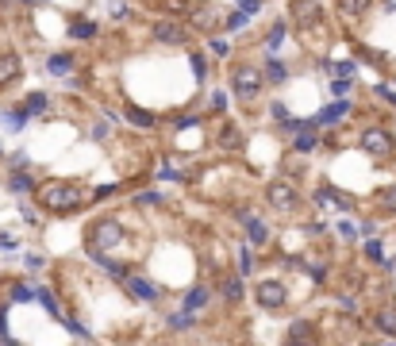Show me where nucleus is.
Wrapping results in <instances>:
<instances>
[{
  "mask_svg": "<svg viewBox=\"0 0 396 346\" xmlns=\"http://www.w3.org/2000/svg\"><path fill=\"white\" fill-rule=\"evenodd\" d=\"M39 204L50 208V212H74V208L85 204V189L74 181H47L39 185Z\"/></svg>",
  "mask_w": 396,
  "mask_h": 346,
  "instance_id": "f257e3e1",
  "label": "nucleus"
},
{
  "mask_svg": "<svg viewBox=\"0 0 396 346\" xmlns=\"http://www.w3.org/2000/svg\"><path fill=\"white\" fill-rule=\"evenodd\" d=\"M119 242H124V227H119V220H97L89 227V247L92 250H116Z\"/></svg>",
  "mask_w": 396,
  "mask_h": 346,
  "instance_id": "f03ea898",
  "label": "nucleus"
},
{
  "mask_svg": "<svg viewBox=\"0 0 396 346\" xmlns=\"http://www.w3.org/2000/svg\"><path fill=\"white\" fill-rule=\"evenodd\" d=\"M231 85H235V97H239L242 104H250V100L262 92V74H258L254 66H239L235 77H231Z\"/></svg>",
  "mask_w": 396,
  "mask_h": 346,
  "instance_id": "7ed1b4c3",
  "label": "nucleus"
},
{
  "mask_svg": "<svg viewBox=\"0 0 396 346\" xmlns=\"http://www.w3.org/2000/svg\"><path fill=\"white\" fill-rule=\"evenodd\" d=\"M265 200H270V208H277V212H292V208H297V185L273 181L270 189H265Z\"/></svg>",
  "mask_w": 396,
  "mask_h": 346,
  "instance_id": "20e7f679",
  "label": "nucleus"
},
{
  "mask_svg": "<svg viewBox=\"0 0 396 346\" xmlns=\"http://www.w3.org/2000/svg\"><path fill=\"white\" fill-rule=\"evenodd\" d=\"M285 300H289V293H285L281 281H262V285H258V304H262L265 312H281Z\"/></svg>",
  "mask_w": 396,
  "mask_h": 346,
  "instance_id": "39448f33",
  "label": "nucleus"
},
{
  "mask_svg": "<svg viewBox=\"0 0 396 346\" xmlns=\"http://www.w3.org/2000/svg\"><path fill=\"white\" fill-rule=\"evenodd\" d=\"M154 39L165 47H185L189 42V27H181L177 19H158L154 24Z\"/></svg>",
  "mask_w": 396,
  "mask_h": 346,
  "instance_id": "423d86ee",
  "label": "nucleus"
},
{
  "mask_svg": "<svg viewBox=\"0 0 396 346\" xmlns=\"http://www.w3.org/2000/svg\"><path fill=\"white\" fill-rule=\"evenodd\" d=\"M362 150L373 154V158H388L393 154V135L381 131V127H370V131L362 135Z\"/></svg>",
  "mask_w": 396,
  "mask_h": 346,
  "instance_id": "0eeeda50",
  "label": "nucleus"
},
{
  "mask_svg": "<svg viewBox=\"0 0 396 346\" xmlns=\"http://www.w3.org/2000/svg\"><path fill=\"white\" fill-rule=\"evenodd\" d=\"M24 77V62H19L16 50H4L0 54V85H16Z\"/></svg>",
  "mask_w": 396,
  "mask_h": 346,
  "instance_id": "6e6552de",
  "label": "nucleus"
},
{
  "mask_svg": "<svg viewBox=\"0 0 396 346\" xmlns=\"http://www.w3.org/2000/svg\"><path fill=\"white\" fill-rule=\"evenodd\" d=\"M239 220H242V227H247V235H250L254 247H265V242H270V227H265L254 212H239Z\"/></svg>",
  "mask_w": 396,
  "mask_h": 346,
  "instance_id": "1a4fd4ad",
  "label": "nucleus"
},
{
  "mask_svg": "<svg viewBox=\"0 0 396 346\" xmlns=\"http://www.w3.org/2000/svg\"><path fill=\"white\" fill-rule=\"evenodd\" d=\"M124 288L131 293L135 300H147V304H150V300H158V288L150 285L147 277H135V273H127V277H124Z\"/></svg>",
  "mask_w": 396,
  "mask_h": 346,
  "instance_id": "9d476101",
  "label": "nucleus"
},
{
  "mask_svg": "<svg viewBox=\"0 0 396 346\" xmlns=\"http://www.w3.org/2000/svg\"><path fill=\"white\" fill-rule=\"evenodd\" d=\"M347 112H350V100H335V104H327L320 115H315L312 124H315V127H331V124H338Z\"/></svg>",
  "mask_w": 396,
  "mask_h": 346,
  "instance_id": "9b49d317",
  "label": "nucleus"
},
{
  "mask_svg": "<svg viewBox=\"0 0 396 346\" xmlns=\"http://www.w3.org/2000/svg\"><path fill=\"white\" fill-rule=\"evenodd\" d=\"M292 16H297L300 24H315V19H320V4H315V0H292Z\"/></svg>",
  "mask_w": 396,
  "mask_h": 346,
  "instance_id": "f8f14e48",
  "label": "nucleus"
},
{
  "mask_svg": "<svg viewBox=\"0 0 396 346\" xmlns=\"http://www.w3.org/2000/svg\"><path fill=\"white\" fill-rule=\"evenodd\" d=\"M315 200H320L323 208H338V212H347L350 208V197H343V192H335V189H320Z\"/></svg>",
  "mask_w": 396,
  "mask_h": 346,
  "instance_id": "ddd939ff",
  "label": "nucleus"
},
{
  "mask_svg": "<svg viewBox=\"0 0 396 346\" xmlns=\"http://www.w3.org/2000/svg\"><path fill=\"white\" fill-rule=\"evenodd\" d=\"M292 147H297V154H312V150L320 147V135H315V124H312V127H304V131H297V142H292Z\"/></svg>",
  "mask_w": 396,
  "mask_h": 346,
  "instance_id": "4468645a",
  "label": "nucleus"
},
{
  "mask_svg": "<svg viewBox=\"0 0 396 346\" xmlns=\"http://www.w3.org/2000/svg\"><path fill=\"white\" fill-rule=\"evenodd\" d=\"M97 19H77V24H69V39H97Z\"/></svg>",
  "mask_w": 396,
  "mask_h": 346,
  "instance_id": "2eb2a0df",
  "label": "nucleus"
},
{
  "mask_svg": "<svg viewBox=\"0 0 396 346\" xmlns=\"http://www.w3.org/2000/svg\"><path fill=\"white\" fill-rule=\"evenodd\" d=\"M47 69H50L54 77H66L69 69H74V58H69V54H54V58L47 62Z\"/></svg>",
  "mask_w": 396,
  "mask_h": 346,
  "instance_id": "dca6fc26",
  "label": "nucleus"
},
{
  "mask_svg": "<svg viewBox=\"0 0 396 346\" xmlns=\"http://www.w3.org/2000/svg\"><path fill=\"white\" fill-rule=\"evenodd\" d=\"M220 147H223V150H239V147H242V135H239V127H231V124L223 127V131H220Z\"/></svg>",
  "mask_w": 396,
  "mask_h": 346,
  "instance_id": "f3484780",
  "label": "nucleus"
},
{
  "mask_svg": "<svg viewBox=\"0 0 396 346\" xmlns=\"http://www.w3.org/2000/svg\"><path fill=\"white\" fill-rule=\"evenodd\" d=\"M373 323H377V327L385 331L388 338H396V308H385V312H377V320H373Z\"/></svg>",
  "mask_w": 396,
  "mask_h": 346,
  "instance_id": "a211bd4d",
  "label": "nucleus"
},
{
  "mask_svg": "<svg viewBox=\"0 0 396 346\" xmlns=\"http://www.w3.org/2000/svg\"><path fill=\"white\" fill-rule=\"evenodd\" d=\"M312 335H315V331H312V323H308V320H297L289 327V343H308Z\"/></svg>",
  "mask_w": 396,
  "mask_h": 346,
  "instance_id": "6ab92c4d",
  "label": "nucleus"
},
{
  "mask_svg": "<svg viewBox=\"0 0 396 346\" xmlns=\"http://www.w3.org/2000/svg\"><path fill=\"white\" fill-rule=\"evenodd\" d=\"M127 124H135V127H142V131H147V127H154V115L150 112H142V108H127Z\"/></svg>",
  "mask_w": 396,
  "mask_h": 346,
  "instance_id": "aec40b11",
  "label": "nucleus"
},
{
  "mask_svg": "<svg viewBox=\"0 0 396 346\" xmlns=\"http://www.w3.org/2000/svg\"><path fill=\"white\" fill-rule=\"evenodd\" d=\"M335 4H338V12H343V16H362L373 0H335Z\"/></svg>",
  "mask_w": 396,
  "mask_h": 346,
  "instance_id": "412c9836",
  "label": "nucleus"
},
{
  "mask_svg": "<svg viewBox=\"0 0 396 346\" xmlns=\"http://www.w3.org/2000/svg\"><path fill=\"white\" fill-rule=\"evenodd\" d=\"M281 42H285V24H273V31L265 35V54H277Z\"/></svg>",
  "mask_w": 396,
  "mask_h": 346,
  "instance_id": "4be33fe9",
  "label": "nucleus"
},
{
  "mask_svg": "<svg viewBox=\"0 0 396 346\" xmlns=\"http://www.w3.org/2000/svg\"><path fill=\"white\" fill-rule=\"evenodd\" d=\"M265 77H270V81H285V77H289V69H285V66H281V62H277V54H270V62H265Z\"/></svg>",
  "mask_w": 396,
  "mask_h": 346,
  "instance_id": "5701e85b",
  "label": "nucleus"
},
{
  "mask_svg": "<svg viewBox=\"0 0 396 346\" xmlns=\"http://www.w3.org/2000/svg\"><path fill=\"white\" fill-rule=\"evenodd\" d=\"M208 300H212V297H208V288H192L189 297H185V308H189V312H200Z\"/></svg>",
  "mask_w": 396,
  "mask_h": 346,
  "instance_id": "b1692460",
  "label": "nucleus"
},
{
  "mask_svg": "<svg viewBox=\"0 0 396 346\" xmlns=\"http://www.w3.org/2000/svg\"><path fill=\"white\" fill-rule=\"evenodd\" d=\"M24 112H27V115H39V112H47V92H31V97L24 100Z\"/></svg>",
  "mask_w": 396,
  "mask_h": 346,
  "instance_id": "393cba45",
  "label": "nucleus"
},
{
  "mask_svg": "<svg viewBox=\"0 0 396 346\" xmlns=\"http://www.w3.org/2000/svg\"><path fill=\"white\" fill-rule=\"evenodd\" d=\"M192 323H197V312H189V308H181V312H177L174 320H170V327H174V331H189Z\"/></svg>",
  "mask_w": 396,
  "mask_h": 346,
  "instance_id": "a878e982",
  "label": "nucleus"
},
{
  "mask_svg": "<svg viewBox=\"0 0 396 346\" xmlns=\"http://www.w3.org/2000/svg\"><path fill=\"white\" fill-rule=\"evenodd\" d=\"M35 297H39V304L47 308L50 315H62L58 312V300H54V293H50V288H35Z\"/></svg>",
  "mask_w": 396,
  "mask_h": 346,
  "instance_id": "bb28decb",
  "label": "nucleus"
},
{
  "mask_svg": "<svg viewBox=\"0 0 396 346\" xmlns=\"http://www.w3.org/2000/svg\"><path fill=\"white\" fill-rule=\"evenodd\" d=\"M192 24H197L200 31H208V27L215 24V12L212 8H197V12H192Z\"/></svg>",
  "mask_w": 396,
  "mask_h": 346,
  "instance_id": "cd10ccee",
  "label": "nucleus"
},
{
  "mask_svg": "<svg viewBox=\"0 0 396 346\" xmlns=\"http://www.w3.org/2000/svg\"><path fill=\"white\" fill-rule=\"evenodd\" d=\"M12 192H31L35 189V181H31V177H27V173H12Z\"/></svg>",
  "mask_w": 396,
  "mask_h": 346,
  "instance_id": "c85d7f7f",
  "label": "nucleus"
},
{
  "mask_svg": "<svg viewBox=\"0 0 396 346\" xmlns=\"http://www.w3.org/2000/svg\"><path fill=\"white\" fill-rule=\"evenodd\" d=\"M247 19H250V12H231V16H227V31H239V27H247Z\"/></svg>",
  "mask_w": 396,
  "mask_h": 346,
  "instance_id": "c756f323",
  "label": "nucleus"
},
{
  "mask_svg": "<svg viewBox=\"0 0 396 346\" xmlns=\"http://www.w3.org/2000/svg\"><path fill=\"white\" fill-rule=\"evenodd\" d=\"M223 293H227V300H239V297H242V281H239V277L223 281Z\"/></svg>",
  "mask_w": 396,
  "mask_h": 346,
  "instance_id": "7c9ffc66",
  "label": "nucleus"
},
{
  "mask_svg": "<svg viewBox=\"0 0 396 346\" xmlns=\"http://www.w3.org/2000/svg\"><path fill=\"white\" fill-rule=\"evenodd\" d=\"M254 270V254H250V247L239 250V273H250Z\"/></svg>",
  "mask_w": 396,
  "mask_h": 346,
  "instance_id": "2f4dec72",
  "label": "nucleus"
},
{
  "mask_svg": "<svg viewBox=\"0 0 396 346\" xmlns=\"http://www.w3.org/2000/svg\"><path fill=\"white\" fill-rule=\"evenodd\" d=\"M12 300H19V304H24V300H35V288L31 285H16L12 288Z\"/></svg>",
  "mask_w": 396,
  "mask_h": 346,
  "instance_id": "473e14b6",
  "label": "nucleus"
},
{
  "mask_svg": "<svg viewBox=\"0 0 396 346\" xmlns=\"http://www.w3.org/2000/svg\"><path fill=\"white\" fill-rule=\"evenodd\" d=\"M365 258H373V262H381V265H385V254H381V242H377V239H370V242H365Z\"/></svg>",
  "mask_w": 396,
  "mask_h": 346,
  "instance_id": "72a5a7b5",
  "label": "nucleus"
},
{
  "mask_svg": "<svg viewBox=\"0 0 396 346\" xmlns=\"http://www.w3.org/2000/svg\"><path fill=\"white\" fill-rule=\"evenodd\" d=\"M208 104H212L215 112H227V92H220V89H215L212 97H208Z\"/></svg>",
  "mask_w": 396,
  "mask_h": 346,
  "instance_id": "f704fd0d",
  "label": "nucleus"
},
{
  "mask_svg": "<svg viewBox=\"0 0 396 346\" xmlns=\"http://www.w3.org/2000/svg\"><path fill=\"white\" fill-rule=\"evenodd\" d=\"M300 270H304V273H312L315 281H323V277H327V270H323V265H315V262H300Z\"/></svg>",
  "mask_w": 396,
  "mask_h": 346,
  "instance_id": "c9c22d12",
  "label": "nucleus"
},
{
  "mask_svg": "<svg viewBox=\"0 0 396 346\" xmlns=\"http://www.w3.org/2000/svg\"><path fill=\"white\" fill-rule=\"evenodd\" d=\"M270 115L277 120V124H285V120H289V108H285V104L277 100V104H270Z\"/></svg>",
  "mask_w": 396,
  "mask_h": 346,
  "instance_id": "e433bc0d",
  "label": "nucleus"
},
{
  "mask_svg": "<svg viewBox=\"0 0 396 346\" xmlns=\"http://www.w3.org/2000/svg\"><path fill=\"white\" fill-rule=\"evenodd\" d=\"M331 69H335V77H354V62H338Z\"/></svg>",
  "mask_w": 396,
  "mask_h": 346,
  "instance_id": "4c0bfd02",
  "label": "nucleus"
},
{
  "mask_svg": "<svg viewBox=\"0 0 396 346\" xmlns=\"http://www.w3.org/2000/svg\"><path fill=\"white\" fill-rule=\"evenodd\" d=\"M158 177H162V181H181L185 173H181V170H174V165H165V170L158 173Z\"/></svg>",
  "mask_w": 396,
  "mask_h": 346,
  "instance_id": "58836bf2",
  "label": "nucleus"
},
{
  "mask_svg": "<svg viewBox=\"0 0 396 346\" xmlns=\"http://www.w3.org/2000/svg\"><path fill=\"white\" fill-rule=\"evenodd\" d=\"M338 235H343V239H358L354 223H347V220H338Z\"/></svg>",
  "mask_w": 396,
  "mask_h": 346,
  "instance_id": "ea45409f",
  "label": "nucleus"
},
{
  "mask_svg": "<svg viewBox=\"0 0 396 346\" xmlns=\"http://www.w3.org/2000/svg\"><path fill=\"white\" fill-rule=\"evenodd\" d=\"M208 50H212L215 58H223V54H231V50H227V42H223V39H212V42H208Z\"/></svg>",
  "mask_w": 396,
  "mask_h": 346,
  "instance_id": "a19ab883",
  "label": "nucleus"
},
{
  "mask_svg": "<svg viewBox=\"0 0 396 346\" xmlns=\"http://www.w3.org/2000/svg\"><path fill=\"white\" fill-rule=\"evenodd\" d=\"M189 62H192V74H197L200 81H204V58H200V54H192Z\"/></svg>",
  "mask_w": 396,
  "mask_h": 346,
  "instance_id": "79ce46f5",
  "label": "nucleus"
},
{
  "mask_svg": "<svg viewBox=\"0 0 396 346\" xmlns=\"http://www.w3.org/2000/svg\"><path fill=\"white\" fill-rule=\"evenodd\" d=\"M331 89H335V92H338V97H343V92H347V89H350V77H335V81H331Z\"/></svg>",
  "mask_w": 396,
  "mask_h": 346,
  "instance_id": "37998d69",
  "label": "nucleus"
},
{
  "mask_svg": "<svg viewBox=\"0 0 396 346\" xmlns=\"http://www.w3.org/2000/svg\"><path fill=\"white\" fill-rule=\"evenodd\" d=\"M139 204H162V192H142V197H139Z\"/></svg>",
  "mask_w": 396,
  "mask_h": 346,
  "instance_id": "c03bdc74",
  "label": "nucleus"
},
{
  "mask_svg": "<svg viewBox=\"0 0 396 346\" xmlns=\"http://www.w3.org/2000/svg\"><path fill=\"white\" fill-rule=\"evenodd\" d=\"M42 265H47V258H42V254H31V258H27V270H42Z\"/></svg>",
  "mask_w": 396,
  "mask_h": 346,
  "instance_id": "a18cd8bd",
  "label": "nucleus"
},
{
  "mask_svg": "<svg viewBox=\"0 0 396 346\" xmlns=\"http://www.w3.org/2000/svg\"><path fill=\"white\" fill-rule=\"evenodd\" d=\"M239 8H242V12H250V16H254V12L262 8V0H239Z\"/></svg>",
  "mask_w": 396,
  "mask_h": 346,
  "instance_id": "49530a36",
  "label": "nucleus"
},
{
  "mask_svg": "<svg viewBox=\"0 0 396 346\" xmlns=\"http://www.w3.org/2000/svg\"><path fill=\"white\" fill-rule=\"evenodd\" d=\"M66 327H69V331H74V335H77V338H89V331H85V327H81V323H77V320H66Z\"/></svg>",
  "mask_w": 396,
  "mask_h": 346,
  "instance_id": "de8ad7c7",
  "label": "nucleus"
},
{
  "mask_svg": "<svg viewBox=\"0 0 396 346\" xmlns=\"http://www.w3.org/2000/svg\"><path fill=\"white\" fill-rule=\"evenodd\" d=\"M385 208H388V212H396V185H393V189H385Z\"/></svg>",
  "mask_w": 396,
  "mask_h": 346,
  "instance_id": "09e8293b",
  "label": "nucleus"
},
{
  "mask_svg": "<svg viewBox=\"0 0 396 346\" xmlns=\"http://www.w3.org/2000/svg\"><path fill=\"white\" fill-rule=\"evenodd\" d=\"M92 139H108V124H92Z\"/></svg>",
  "mask_w": 396,
  "mask_h": 346,
  "instance_id": "8fccbe9b",
  "label": "nucleus"
},
{
  "mask_svg": "<svg viewBox=\"0 0 396 346\" xmlns=\"http://www.w3.org/2000/svg\"><path fill=\"white\" fill-rule=\"evenodd\" d=\"M112 192H116V185H104V189H97L92 197H97V200H104V197H112Z\"/></svg>",
  "mask_w": 396,
  "mask_h": 346,
  "instance_id": "3c124183",
  "label": "nucleus"
},
{
  "mask_svg": "<svg viewBox=\"0 0 396 346\" xmlns=\"http://www.w3.org/2000/svg\"><path fill=\"white\" fill-rule=\"evenodd\" d=\"M377 97H385L388 104H396V92H393V89H385V85H381V89H377Z\"/></svg>",
  "mask_w": 396,
  "mask_h": 346,
  "instance_id": "603ef678",
  "label": "nucleus"
},
{
  "mask_svg": "<svg viewBox=\"0 0 396 346\" xmlns=\"http://www.w3.org/2000/svg\"><path fill=\"white\" fill-rule=\"evenodd\" d=\"M0 247H4V250H12V247H16V239H12V235H0Z\"/></svg>",
  "mask_w": 396,
  "mask_h": 346,
  "instance_id": "864d4df0",
  "label": "nucleus"
},
{
  "mask_svg": "<svg viewBox=\"0 0 396 346\" xmlns=\"http://www.w3.org/2000/svg\"><path fill=\"white\" fill-rule=\"evenodd\" d=\"M388 8H393V12H396V0H388Z\"/></svg>",
  "mask_w": 396,
  "mask_h": 346,
  "instance_id": "5fc2aeb1",
  "label": "nucleus"
},
{
  "mask_svg": "<svg viewBox=\"0 0 396 346\" xmlns=\"http://www.w3.org/2000/svg\"><path fill=\"white\" fill-rule=\"evenodd\" d=\"M24 4H31V0H24Z\"/></svg>",
  "mask_w": 396,
  "mask_h": 346,
  "instance_id": "6e6d98bb",
  "label": "nucleus"
}]
</instances>
